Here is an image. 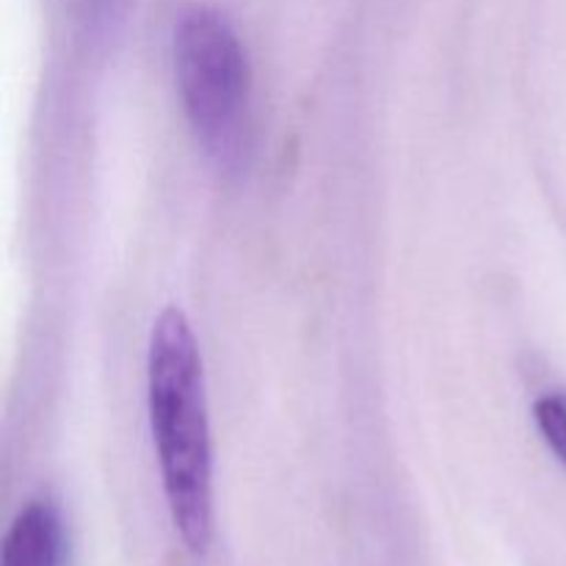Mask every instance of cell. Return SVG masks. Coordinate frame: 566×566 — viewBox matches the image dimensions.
<instances>
[{
	"label": "cell",
	"instance_id": "obj_1",
	"mask_svg": "<svg viewBox=\"0 0 566 566\" xmlns=\"http://www.w3.org/2000/svg\"><path fill=\"white\" fill-rule=\"evenodd\" d=\"M147 403L171 523L182 545L202 556L213 539V448L202 354L177 307L164 310L153 326Z\"/></svg>",
	"mask_w": 566,
	"mask_h": 566
},
{
	"label": "cell",
	"instance_id": "obj_2",
	"mask_svg": "<svg viewBox=\"0 0 566 566\" xmlns=\"http://www.w3.org/2000/svg\"><path fill=\"white\" fill-rule=\"evenodd\" d=\"M175 77L193 136L221 169L249 153L252 77L235 28L213 9H191L175 28Z\"/></svg>",
	"mask_w": 566,
	"mask_h": 566
},
{
	"label": "cell",
	"instance_id": "obj_3",
	"mask_svg": "<svg viewBox=\"0 0 566 566\" xmlns=\"http://www.w3.org/2000/svg\"><path fill=\"white\" fill-rule=\"evenodd\" d=\"M0 566H70V531L53 501L36 497L17 512L3 536Z\"/></svg>",
	"mask_w": 566,
	"mask_h": 566
},
{
	"label": "cell",
	"instance_id": "obj_4",
	"mask_svg": "<svg viewBox=\"0 0 566 566\" xmlns=\"http://www.w3.org/2000/svg\"><path fill=\"white\" fill-rule=\"evenodd\" d=\"M534 418L542 440L547 442L558 462L566 468V392L556 390L534 403Z\"/></svg>",
	"mask_w": 566,
	"mask_h": 566
},
{
	"label": "cell",
	"instance_id": "obj_5",
	"mask_svg": "<svg viewBox=\"0 0 566 566\" xmlns=\"http://www.w3.org/2000/svg\"><path fill=\"white\" fill-rule=\"evenodd\" d=\"M75 3H77V14H81L83 25H86L92 33H99L111 25L119 0H75Z\"/></svg>",
	"mask_w": 566,
	"mask_h": 566
}]
</instances>
